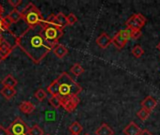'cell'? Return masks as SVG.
Returning a JSON list of instances; mask_svg holds the SVG:
<instances>
[{
  "mask_svg": "<svg viewBox=\"0 0 160 135\" xmlns=\"http://www.w3.org/2000/svg\"><path fill=\"white\" fill-rule=\"evenodd\" d=\"M158 50H159V51H160V42H159V43H158Z\"/></svg>",
  "mask_w": 160,
  "mask_h": 135,
  "instance_id": "cell-36",
  "label": "cell"
},
{
  "mask_svg": "<svg viewBox=\"0 0 160 135\" xmlns=\"http://www.w3.org/2000/svg\"><path fill=\"white\" fill-rule=\"evenodd\" d=\"M132 29L127 27L125 29L120 30L118 33H116L114 35V37L112 39V43L119 50H122L128 43V41L129 40V39H131V35H132Z\"/></svg>",
  "mask_w": 160,
  "mask_h": 135,
  "instance_id": "cell-5",
  "label": "cell"
},
{
  "mask_svg": "<svg viewBox=\"0 0 160 135\" xmlns=\"http://www.w3.org/2000/svg\"><path fill=\"white\" fill-rule=\"evenodd\" d=\"M79 103H80V99L78 96H74L67 100L61 101V106L68 113H72L77 108Z\"/></svg>",
  "mask_w": 160,
  "mask_h": 135,
  "instance_id": "cell-8",
  "label": "cell"
},
{
  "mask_svg": "<svg viewBox=\"0 0 160 135\" xmlns=\"http://www.w3.org/2000/svg\"><path fill=\"white\" fill-rule=\"evenodd\" d=\"M47 90L51 96H57L60 101H63L78 96L82 92V88L70 77L68 72H62L51 83L50 86H48Z\"/></svg>",
  "mask_w": 160,
  "mask_h": 135,
  "instance_id": "cell-2",
  "label": "cell"
},
{
  "mask_svg": "<svg viewBox=\"0 0 160 135\" xmlns=\"http://www.w3.org/2000/svg\"><path fill=\"white\" fill-rule=\"evenodd\" d=\"M1 95L6 99V100H10L16 95V90L13 87H7L3 86V88L0 90Z\"/></svg>",
  "mask_w": 160,
  "mask_h": 135,
  "instance_id": "cell-17",
  "label": "cell"
},
{
  "mask_svg": "<svg viewBox=\"0 0 160 135\" xmlns=\"http://www.w3.org/2000/svg\"><path fill=\"white\" fill-rule=\"evenodd\" d=\"M14 47L15 46L12 45L8 40L3 39L2 41H1V43H0V55L4 58H7L9 55V54L12 52V50H13Z\"/></svg>",
  "mask_w": 160,
  "mask_h": 135,
  "instance_id": "cell-9",
  "label": "cell"
},
{
  "mask_svg": "<svg viewBox=\"0 0 160 135\" xmlns=\"http://www.w3.org/2000/svg\"><path fill=\"white\" fill-rule=\"evenodd\" d=\"M52 52H53V54H54L58 58H63L64 56H66V55H68V50L64 45L57 43V44L53 47Z\"/></svg>",
  "mask_w": 160,
  "mask_h": 135,
  "instance_id": "cell-14",
  "label": "cell"
},
{
  "mask_svg": "<svg viewBox=\"0 0 160 135\" xmlns=\"http://www.w3.org/2000/svg\"><path fill=\"white\" fill-rule=\"evenodd\" d=\"M8 19L11 21V23H12V24H13V23H18V22L22 19V13H21L17 8H14V9H12V10L9 12V14L8 15Z\"/></svg>",
  "mask_w": 160,
  "mask_h": 135,
  "instance_id": "cell-18",
  "label": "cell"
},
{
  "mask_svg": "<svg viewBox=\"0 0 160 135\" xmlns=\"http://www.w3.org/2000/svg\"><path fill=\"white\" fill-rule=\"evenodd\" d=\"M146 23V18L142 13L133 14L126 23L127 27L132 30H141Z\"/></svg>",
  "mask_w": 160,
  "mask_h": 135,
  "instance_id": "cell-7",
  "label": "cell"
},
{
  "mask_svg": "<svg viewBox=\"0 0 160 135\" xmlns=\"http://www.w3.org/2000/svg\"><path fill=\"white\" fill-rule=\"evenodd\" d=\"M41 25L43 28V35L45 39L50 44L55 46L58 43L59 39H61L64 34V28L56 24L49 23L45 22V20L41 23Z\"/></svg>",
  "mask_w": 160,
  "mask_h": 135,
  "instance_id": "cell-4",
  "label": "cell"
},
{
  "mask_svg": "<svg viewBox=\"0 0 160 135\" xmlns=\"http://www.w3.org/2000/svg\"><path fill=\"white\" fill-rule=\"evenodd\" d=\"M22 3V0H8V4L11 5L14 8H17Z\"/></svg>",
  "mask_w": 160,
  "mask_h": 135,
  "instance_id": "cell-30",
  "label": "cell"
},
{
  "mask_svg": "<svg viewBox=\"0 0 160 135\" xmlns=\"http://www.w3.org/2000/svg\"><path fill=\"white\" fill-rule=\"evenodd\" d=\"M114 132L113 130L107 125L106 123H103L101 126H99L97 131H96V135H113Z\"/></svg>",
  "mask_w": 160,
  "mask_h": 135,
  "instance_id": "cell-15",
  "label": "cell"
},
{
  "mask_svg": "<svg viewBox=\"0 0 160 135\" xmlns=\"http://www.w3.org/2000/svg\"><path fill=\"white\" fill-rule=\"evenodd\" d=\"M29 127L21 117H16L8 128L9 135H27Z\"/></svg>",
  "mask_w": 160,
  "mask_h": 135,
  "instance_id": "cell-6",
  "label": "cell"
},
{
  "mask_svg": "<svg viewBox=\"0 0 160 135\" xmlns=\"http://www.w3.org/2000/svg\"><path fill=\"white\" fill-rule=\"evenodd\" d=\"M35 105L33 103H31L30 101H22L20 105H19V110L25 114V115H30L35 111Z\"/></svg>",
  "mask_w": 160,
  "mask_h": 135,
  "instance_id": "cell-13",
  "label": "cell"
},
{
  "mask_svg": "<svg viewBox=\"0 0 160 135\" xmlns=\"http://www.w3.org/2000/svg\"><path fill=\"white\" fill-rule=\"evenodd\" d=\"M150 114H151V112H149V111H147V110L142 108L140 111H138L137 117H138L142 121H145V120H147L148 117H150Z\"/></svg>",
  "mask_w": 160,
  "mask_h": 135,
  "instance_id": "cell-24",
  "label": "cell"
},
{
  "mask_svg": "<svg viewBox=\"0 0 160 135\" xmlns=\"http://www.w3.org/2000/svg\"><path fill=\"white\" fill-rule=\"evenodd\" d=\"M16 37L17 46H19L35 64H39L54 47L45 39L41 24L27 27L22 33Z\"/></svg>",
  "mask_w": 160,
  "mask_h": 135,
  "instance_id": "cell-1",
  "label": "cell"
},
{
  "mask_svg": "<svg viewBox=\"0 0 160 135\" xmlns=\"http://www.w3.org/2000/svg\"><path fill=\"white\" fill-rule=\"evenodd\" d=\"M1 84H2L4 86H7V87H13V88H15V86H17L18 82H17V80H16L11 74H8V75H7V76L2 80Z\"/></svg>",
  "mask_w": 160,
  "mask_h": 135,
  "instance_id": "cell-16",
  "label": "cell"
},
{
  "mask_svg": "<svg viewBox=\"0 0 160 135\" xmlns=\"http://www.w3.org/2000/svg\"><path fill=\"white\" fill-rule=\"evenodd\" d=\"M142 129L133 121H131L124 130L123 132L125 135H140Z\"/></svg>",
  "mask_w": 160,
  "mask_h": 135,
  "instance_id": "cell-12",
  "label": "cell"
},
{
  "mask_svg": "<svg viewBox=\"0 0 160 135\" xmlns=\"http://www.w3.org/2000/svg\"><path fill=\"white\" fill-rule=\"evenodd\" d=\"M70 72H71L73 75H75V76H80V75H82V74L84 72V69L81 66V64L76 63V64H74V65L71 67Z\"/></svg>",
  "mask_w": 160,
  "mask_h": 135,
  "instance_id": "cell-21",
  "label": "cell"
},
{
  "mask_svg": "<svg viewBox=\"0 0 160 135\" xmlns=\"http://www.w3.org/2000/svg\"><path fill=\"white\" fill-rule=\"evenodd\" d=\"M3 13H4V8H3V6L0 4V16H2Z\"/></svg>",
  "mask_w": 160,
  "mask_h": 135,
  "instance_id": "cell-33",
  "label": "cell"
},
{
  "mask_svg": "<svg viewBox=\"0 0 160 135\" xmlns=\"http://www.w3.org/2000/svg\"><path fill=\"white\" fill-rule=\"evenodd\" d=\"M8 30L6 25H5V23H4V17L3 16H0V34H2L3 32Z\"/></svg>",
  "mask_w": 160,
  "mask_h": 135,
  "instance_id": "cell-28",
  "label": "cell"
},
{
  "mask_svg": "<svg viewBox=\"0 0 160 135\" xmlns=\"http://www.w3.org/2000/svg\"><path fill=\"white\" fill-rule=\"evenodd\" d=\"M70 135H80V134H74V133H71Z\"/></svg>",
  "mask_w": 160,
  "mask_h": 135,
  "instance_id": "cell-37",
  "label": "cell"
},
{
  "mask_svg": "<svg viewBox=\"0 0 160 135\" xmlns=\"http://www.w3.org/2000/svg\"><path fill=\"white\" fill-rule=\"evenodd\" d=\"M2 39H3V38H2V36H1V34H0V43H1V41H2Z\"/></svg>",
  "mask_w": 160,
  "mask_h": 135,
  "instance_id": "cell-35",
  "label": "cell"
},
{
  "mask_svg": "<svg viewBox=\"0 0 160 135\" xmlns=\"http://www.w3.org/2000/svg\"><path fill=\"white\" fill-rule=\"evenodd\" d=\"M96 42H97V44L98 45L99 48H101V49H106V48L109 47V45L112 43V39L109 37V35H108L107 33H101V34L98 37Z\"/></svg>",
  "mask_w": 160,
  "mask_h": 135,
  "instance_id": "cell-11",
  "label": "cell"
},
{
  "mask_svg": "<svg viewBox=\"0 0 160 135\" xmlns=\"http://www.w3.org/2000/svg\"><path fill=\"white\" fill-rule=\"evenodd\" d=\"M27 135H44V132H43L42 129L39 126L34 125L32 128H29L28 134Z\"/></svg>",
  "mask_w": 160,
  "mask_h": 135,
  "instance_id": "cell-26",
  "label": "cell"
},
{
  "mask_svg": "<svg viewBox=\"0 0 160 135\" xmlns=\"http://www.w3.org/2000/svg\"><path fill=\"white\" fill-rule=\"evenodd\" d=\"M141 105L143 109L149 111V112H152L158 105V101L157 100L152 97V96H147L142 102H141Z\"/></svg>",
  "mask_w": 160,
  "mask_h": 135,
  "instance_id": "cell-10",
  "label": "cell"
},
{
  "mask_svg": "<svg viewBox=\"0 0 160 135\" xmlns=\"http://www.w3.org/2000/svg\"><path fill=\"white\" fill-rule=\"evenodd\" d=\"M55 21H56L57 25H59L62 28H65L68 25L67 16L63 12H59L57 15H55Z\"/></svg>",
  "mask_w": 160,
  "mask_h": 135,
  "instance_id": "cell-19",
  "label": "cell"
},
{
  "mask_svg": "<svg viewBox=\"0 0 160 135\" xmlns=\"http://www.w3.org/2000/svg\"><path fill=\"white\" fill-rule=\"evenodd\" d=\"M140 135H153V133L151 132H149L148 130H142V132H141V133Z\"/></svg>",
  "mask_w": 160,
  "mask_h": 135,
  "instance_id": "cell-32",
  "label": "cell"
},
{
  "mask_svg": "<svg viewBox=\"0 0 160 135\" xmlns=\"http://www.w3.org/2000/svg\"><path fill=\"white\" fill-rule=\"evenodd\" d=\"M141 36H142V30H133L132 35H131V39H138Z\"/></svg>",
  "mask_w": 160,
  "mask_h": 135,
  "instance_id": "cell-29",
  "label": "cell"
},
{
  "mask_svg": "<svg viewBox=\"0 0 160 135\" xmlns=\"http://www.w3.org/2000/svg\"><path fill=\"white\" fill-rule=\"evenodd\" d=\"M35 98L38 101H43L46 98H47V93L44 89L39 88L35 92Z\"/></svg>",
  "mask_w": 160,
  "mask_h": 135,
  "instance_id": "cell-25",
  "label": "cell"
},
{
  "mask_svg": "<svg viewBox=\"0 0 160 135\" xmlns=\"http://www.w3.org/2000/svg\"><path fill=\"white\" fill-rule=\"evenodd\" d=\"M84 135H90V134H88V133H86V134H84Z\"/></svg>",
  "mask_w": 160,
  "mask_h": 135,
  "instance_id": "cell-38",
  "label": "cell"
},
{
  "mask_svg": "<svg viewBox=\"0 0 160 135\" xmlns=\"http://www.w3.org/2000/svg\"><path fill=\"white\" fill-rule=\"evenodd\" d=\"M21 13L22 19L28 25V27H33L41 24V23L44 21V18L42 17L40 10L32 2L28 3Z\"/></svg>",
  "mask_w": 160,
  "mask_h": 135,
  "instance_id": "cell-3",
  "label": "cell"
},
{
  "mask_svg": "<svg viewBox=\"0 0 160 135\" xmlns=\"http://www.w3.org/2000/svg\"><path fill=\"white\" fill-rule=\"evenodd\" d=\"M68 131H69L71 133H74V134H80V133L82 132V126L79 122L75 121V122H73V123L69 126Z\"/></svg>",
  "mask_w": 160,
  "mask_h": 135,
  "instance_id": "cell-20",
  "label": "cell"
},
{
  "mask_svg": "<svg viewBox=\"0 0 160 135\" xmlns=\"http://www.w3.org/2000/svg\"><path fill=\"white\" fill-rule=\"evenodd\" d=\"M4 59H5V58H4V57H3V56H2V55H0V63H1V62H2V61L4 60Z\"/></svg>",
  "mask_w": 160,
  "mask_h": 135,
  "instance_id": "cell-34",
  "label": "cell"
},
{
  "mask_svg": "<svg viewBox=\"0 0 160 135\" xmlns=\"http://www.w3.org/2000/svg\"><path fill=\"white\" fill-rule=\"evenodd\" d=\"M0 135H9L8 129L4 128L3 126H0Z\"/></svg>",
  "mask_w": 160,
  "mask_h": 135,
  "instance_id": "cell-31",
  "label": "cell"
},
{
  "mask_svg": "<svg viewBox=\"0 0 160 135\" xmlns=\"http://www.w3.org/2000/svg\"><path fill=\"white\" fill-rule=\"evenodd\" d=\"M49 103L54 109H58L61 107V101L57 96H51V98L49 99Z\"/></svg>",
  "mask_w": 160,
  "mask_h": 135,
  "instance_id": "cell-23",
  "label": "cell"
},
{
  "mask_svg": "<svg viewBox=\"0 0 160 135\" xmlns=\"http://www.w3.org/2000/svg\"><path fill=\"white\" fill-rule=\"evenodd\" d=\"M46 135H51V134H46Z\"/></svg>",
  "mask_w": 160,
  "mask_h": 135,
  "instance_id": "cell-39",
  "label": "cell"
},
{
  "mask_svg": "<svg viewBox=\"0 0 160 135\" xmlns=\"http://www.w3.org/2000/svg\"><path fill=\"white\" fill-rule=\"evenodd\" d=\"M131 54H132L136 58H140V57H142V56L143 55L144 50H143V48H142L141 45H136V46H134V47L132 48Z\"/></svg>",
  "mask_w": 160,
  "mask_h": 135,
  "instance_id": "cell-22",
  "label": "cell"
},
{
  "mask_svg": "<svg viewBox=\"0 0 160 135\" xmlns=\"http://www.w3.org/2000/svg\"><path fill=\"white\" fill-rule=\"evenodd\" d=\"M67 20H68V25H73L78 22V18L75 16L74 13H69L67 16Z\"/></svg>",
  "mask_w": 160,
  "mask_h": 135,
  "instance_id": "cell-27",
  "label": "cell"
}]
</instances>
